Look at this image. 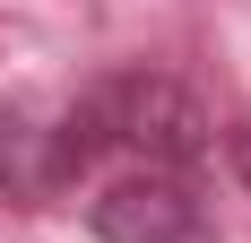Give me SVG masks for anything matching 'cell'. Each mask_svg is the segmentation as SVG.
I'll return each instance as SVG.
<instances>
[{
  "instance_id": "cell-3",
  "label": "cell",
  "mask_w": 251,
  "mask_h": 243,
  "mask_svg": "<svg viewBox=\"0 0 251 243\" xmlns=\"http://www.w3.org/2000/svg\"><path fill=\"white\" fill-rule=\"evenodd\" d=\"M226 156H234V174L251 182V122H243V130H226Z\"/></svg>"
},
{
  "instance_id": "cell-2",
  "label": "cell",
  "mask_w": 251,
  "mask_h": 243,
  "mask_svg": "<svg viewBox=\"0 0 251 243\" xmlns=\"http://www.w3.org/2000/svg\"><path fill=\"white\" fill-rule=\"evenodd\" d=\"M96 243H208V209L182 174H122L87 200Z\"/></svg>"
},
{
  "instance_id": "cell-1",
  "label": "cell",
  "mask_w": 251,
  "mask_h": 243,
  "mask_svg": "<svg viewBox=\"0 0 251 243\" xmlns=\"http://www.w3.org/2000/svg\"><path fill=\"white\" fill-rule=\"evenodd\" d=\"M208 148H217V122L208 104L165 70H113L104 87L70 104V122L44 139V174L52 182H70V174L104 165V156H130V174H182L200 165Z\"/></svg>"
}]
</instances>
